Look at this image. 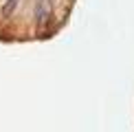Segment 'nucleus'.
Instances as JSON below:
<instances>
[{
  "instance_id": "f257e3e1",
  "label": "nucleus",
  "mask_w": 134,
  "mask_h": 132,
  "mask_svg": "<svg viewBox=\"0 0 134 132\" xmlns=\"http://www.w3.org/2000/svg\"><path fill=\"white\" fill-rule=\"evenodd\" d=\"M15 7H18V0H2V15L9 18V15L15 11Z\"/></svg>"
}]
</instances>
